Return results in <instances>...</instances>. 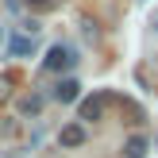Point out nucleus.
Masks as SVG:
<instances>
[{"label": "nucleus", "mask_w": 158, "mask_h": 158, "mask_svg": "<svg viewBox=\"0 0 158 158\" xmlns=\"http://www.w3.org/2000/svg\"><path fill=\"white\" fill-rule=\"evenodd\" d=\"M54 97H58L62 104H73V100L81 97V81H73V77H66V81H58V89H54Z\"/></svg>", "instance_id": "obj_5"}, {"label": "nucleus", "mask_w": 158, "mask_h": 158, "mask_svg": "<svg viewBox=\"0 0 158 158\" xmlns=\"http://www.w3.org/2000/svg\"><path fill=\"white\" fill-rule=\"evenodd\" d=\"M143 154H147V139L143 135H131L127 143H123V154L120 158H143Z\"/></svg>", "instance_id": "obj_6"}, {"label": "nucleus", "mask_w": 158, "mask_h": 158, "mask_svg": "<svg viewBox=\"0 0 158 158\" xmlns=\"http://www.w3.org/2000/svg\"><path fill=\"white\" fill-rule=\"evenodd\" d=\"M8 54H12V58H31V54H35V39L31 35H12L8 39Z\"/></svg>", "instance_id": "obj_4"}, {"label": "nucleus", "mask_w": 158, "mask_h": 158, "mask_svg": "<svg viewBox=\"0 0 158 158\" xmlns=\"http://www.w3.org/2000/svg\"><path fill=\"white\" fill-rule=\"evenodd\" d=\"M39 108H43V100H39V97H27V100L19 104V112H23V116H35Z\"/></svg>", "instance_id": "obj_8"}, {"label": "nucleus", "mask_w": 158, "mask_h": 158, "mask_svg": "<svg viewBox=\"0 0 158 158\" xmlns=\"http://www.w3.org/2000/svg\"><path fill=\"white\" fill-rule=\"evenodd\" d=\"M43 66H46V73H62V69L77 66V54L69 50V46H50L46 58H43Z\"/></svg>", "instance_id": "obj_1"}, {"label": "nucleus", "mask_w": 158, "mask_h": 158, "mask_svg": "<svg viewBox=\"0 0 158 158\" xmlns=\"http://www.w3.org/2000/svg\"><path fill=\"white\" fill-rule=\"evenodd\" d=\"M62 0H27V8H35V12H46V8H58Z\"/></svg>", "instance_id": "obj_9"}, {"label": "nucleus", "mask_w": 158, "mask_h": 158, "mask_svg": "<svg viewBox=\"0 0 158 158\" xmlns=\"http://www.w3.org/2000/svg\"><path fill=\"white\" fill-rule=\"evenodd\" d=\"M104 100H108V97H100V93L85 97L81 104H77V120H85V123H97V120H100V112H104Z\"/></svg>", "instance_id": "obj_2"}, {"label": "nucleus", "mask_w": 158, "mask_h": 158, "mask_svg": "<svg viewBox=\"0 0 158 158\" xmlns=\"http://www.w3.org/2000/svg\"><path fill=\"white\" fill-rule=\"evenodd\" d=\"M12 93H15V81H12L8 73H0V104H8V97H12Z\"/></svg>", "instance_id": "obj_7"}, {"label": "nucleus", "mask_w": 158, "mask_h": 158, "mask_svg": "<svg viewBox=\"0 0 158 158\" xmlns=\"http://www.w3.org/2000/svg\"><path fill=\"white\" fill-rule=\"evenodd\" d=\"M85 143V127L81 123H66V127L58 131V147H66V151H73V147Z\"/></svg>", "instance_id": "obj_3"}]
</instances>
